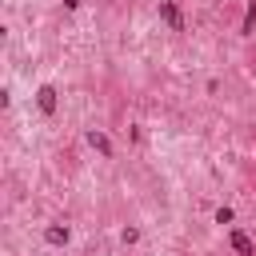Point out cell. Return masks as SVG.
I'll return each instance as SVG.
<instances>
[{"label":"cell","mask_w":256,"mask_h":256,"mask_svg":"<svg viewBox=\"0 0 256 256\" xmlns=\"http://www.w3.org/2000/svg\"><path fill=\"white\" fill-rule=\"evenodd\" d=\"M232 220H236L232 208H216V224H232Z\"/></svg>","instance_id":"52a82bcc"},{"label":"cell","mask_w":256,"mask_h":256,"mask_svg":"<svg viewBox=\"0 0 256 256\" xmlns=\"http://www.w3.org/2000/svg\"><path fill=\"white\" fill-rule=\"evenodd\" d=\"M160 20H164L172 32H184V16H180V4H176V0H160Z\"/></svg>","instance_id":"6da1fadb"},{"label":"cell","mask_w":256,"mask_h":256,"mask_svg":"<svg viewBox=\"0 0 256 256\" xmlns=\"http://www.w3.org/2000/svg\"><path fill=\"white\" fill-rule=\"evenodd\" d=\"M256 32V0H248V8H244V24H240V36H252Z\"/></svg>","instance_id":"8992f818"},{"label":"cell","mask_w":256,"mask_h":256,"mask_svg":"<svg viewBox=\"0 0 256 256\" xmlns=\"http://www.w3.org/2000/svg\"><path fill=\"white\" fill-rule=\"evenodd\" d=\"M88 144H92V148H96L104 160H112V140H108L100 128H88Z\"/></svg>","instance_id":"5b68a950"},{"label":"cell","mask_w":256,"mask_h":256,"mask_svg":"<svg viewBox=\"0 0 256 256\" xmlns=\"http://www.w3.org/2000/svg\"><path fill=\"white\" fill-rule=\"evenodd\" d=\"M140 240V228H124V244H136Z\"/></svg>","instance_id":"ba28073f"},{"label":"cell","mask_w":256,"mask_h":256,"mask_svg":"<svg viewBox=\"0 0 256 256\" xmlns=\"http://www.w3.org/2000/svg\"><path fill=\"white\" fill-rule=\"evenodd\" d=\"M64 8L68 12H80V0H64Z\"/></svg>","instance_id":"9c48e42d"},{"label":"cell","mask_w":256,"mask_h":256,"mask_svg":"<svg viewBox=\"0 0 256 256\" xmlns=\"http://www.w3.org/2000/svg\"><path fill=\"white\" fill-rule=\"evenodd\" d=\"M68 240H72V228H68V224H48V228H44V244H48V248H64Z\"/></svg>","instance_id":"3957f363"},{"label":"cell","mask_w":256,"mask_h":256,"mask_svg":"<svg viewBox=\"0 0 256 256\" xmlns=\"http://www.w3.org/2000/svg\"><path fill=\"white\" fill-rule=\"evenodd\" d=\"M228 244H232L240 256H256V240H252L248 232H240V228H232V232H228Z\"/></svg>","instance_id":"277c9868"},{"label":"cell","mask_w":256,"mask_h":256,"mask_svg":"<svg viewBox=\"0 0 256 256\" xmlns=\"http://www.w3.org/2000/svg\"><path fill=\"white\" fill-rule=\"evenodd\" d=\"M36 108L44 116H56V84H40L36 88Z\"/></svg>","instance_id":"7a4b0ae2"}]
</instances>
